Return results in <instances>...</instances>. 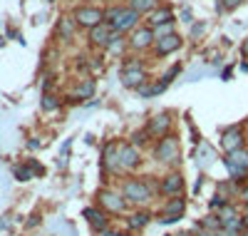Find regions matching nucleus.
Masks as SVG:
<instances>
[{"label":"nucleus","instance_id":"obj_1","mask_svg":"<svg viewBox=\"0 0 248 236\" xmlns=\"http://www.w3.org/2000/svg\"><path fill=\"white\" fill-rule=\"evenodd\" d=\"M105 23H109L112 30L119 35H129L137 25H141V15L132 10L127 3H117V5L105 8Z\"/></svg>","mask_w":248,"mask_h":236},{"label":"nucleus","instance_id":"obj_2","mask_svg":"<svg viewBox=\"0 0 248 236\" xmlns=\"http://www.w3.org/2000/svg\"><path fill=\"white\" fill-rule=\"evenodd\" d=\"M119 191L124 194V199H127L129 204H147L154 197L156 186H154L152 179H127Z\"/></svg>","mask_w":248,"mask_h":236},{"label":"nucleus","instance_id":"obj_3","mask_svg":"<svg viewBox=\"0 0 248 236\" xmlns=\"http://www.w3.org/2000/svg\"><path fill=\"white\" fill-rule=\"evenodd\" d=\"M154 159L161 164H179L181 162V147L176 135H167L154 142Z\"/></svg>","mask_w":248,"mask_h":236},{"label":"nucleus","instance_id":"obj_4","mask_svg":"<svg viewBox=\"0 0 248 236\" xmlns=\"http://www.w3.org/2000/svg\"><path fill=\"white\" fill-rule=\"evenodd\" d=\"M223 164L229 169V174L236 184H243L248 179V147H241L236 152L226 154L223 157Z\"/></svg>","mask_w":248,"mask_h":236},{"label":"nucleus","instance_id":"obj_5","mask_svg":"<svg viewBox=\"0 0 248 236\" xmlns=\"http://www.w3.org/2000/svg\"><path fill=\"white\" fill-rule=\"evenodd\" d=\"M156 42V35L154 30L144 23V25H137L129 35H127V45H129V52L134 55H141V52H149Z\"/></svg>","mask_w":248,"mask_h":236},{"label":"nucleus","instance_id":"obj_6","mask_svg":"<svg viewBox=\"0 0 248 236\" xmlns=\"http://www.w3.org/2000/svg\"><path fill=\"white\" fill-rule=\"evenodd\" d=\"M72 17H75L77 28L92 30V28H97L99 23H105V10L97 8V5H79V8L72 13Z\"/></svg>","mask_w":248,"mask_h":236},{"label":"nucleus","instance_id":"obj_7","mask_svg":"<svg viewBox=\"0 0 248 236\" xmlns=\"http://www.w3.org/2000/svg\"><path fill=\"white\" fill-rule=\"evenodd\" d=\"M97 202H99V209H105L107 214H124L127 204H129L122 191H117V189H102L97 194Z\"/></svg>","mask_w":248,"mask_h":236},{"label":"nucleus","instance_id":"obj_8","mask_svg":"<svg viewBox=\"0 0 248 236\" xmlns=\"http://www.w3.org/2000/svg\"><path fill=\"white\" fill-rule=\"evenodd\" d=\"M184 214H186V197L179 194V197H169L167 202H164L161 206V219L159 224H176L179 219H184Z\"/></svg>","mask_w":248,"mask_h":236},{"label":"nucleus","instance_id":"obj_9","mask_svg":"<svg viewBox=\"0 0 248 236\" xmlns=\"http://www.w3.org/2000/svg\"><path fill=\"white\" fill-rule=\"evenodd\" d=\"M246 147V135H243V127L241 124H231L226 127V130H221V149L223 154H231L236 152V149Z\"/></svg>","mask_w":248,"mask_h":236},{"label":"nucleus","instance_id":"obj_10","mask_svg":"<svg viewBox=\"0 0 248 236\" xmlns=\"http://www.w3.org/2000/svg\"><path fill=\"white\" fill-rule=\"evenodd\" d=\"M171 127H174L171 112H159V115H154V117L147 122V127H144V130L152 135V139H161V137L171 135Z\"/></svg>","mask_w":248,"mask_h":236},{"label":"nucleus","instance_id":"obj_11","mask_svg":"<svg viewBox=\"0 0 248 236\" xmlns=\"http://www.w3.org/2000/svg\"><path fill=\"white\" fill-rule=\"evenodd\" d=\"M119 82L124 90H139L144 82H149V72L147 67H122Z\"/></svg>","mask_w":248,"mask_h":236},{"label":"nucleus","instance_id":"obj_12","mask_svg":"<svg viewBox=\"0 0 248 236\" xmlns=\"http://www.w3.org/2000/svg\"><path fill=\"white\" fill-rule=\"evenodd\" d=\"M119 164L124 171H137L141 167V152L132 142H119Z\"/></svg>","mask_w":248,"mask_h":236},{"label":"nucleus","instance_id":"obj_13","mask_svg":"<svg viewBox=\"0 0 248 236\" xmlns=\"http://www.w3.org/2000/svg\"><path fill=\"white\" fill-rule=\"evenodd\" d=\"M181 48H184V37L179 33H174V35H167V37H159L154 42L152 52H154V57H169V55L179 52Z\"/></svg>","mask_w":248,"mask_h":236},{"label":"nucleus","instance_id":"obj_14","mask_svg":"<svg viewBox=\"0 0 248 236\" xmlns=\"http://www.w3.org/2000/svg\"><path fill=\"white\" fill-rule=\"evenodd\" d=\"M102 171L109 174H122V164H119V142H107L102 149Z\"/></svg>","mask_w":248,"mask_h":236},{"label":"nucleus","instance_id":"obj_15","mask_svg":"<svg viewBox=\"0 0 248 236\" xmlns=\"http://www.w3.org/2000/svg\"><path fill=\"white\" fill-rule=\"evenodd\" d=\"M159 194L161 197H179V194H184V174L181 171H169V174L159 182Z\"/></svg>","mask_w":248,"mask_h":236},{"label":"nucleus","instance_id":"obj_16","mask_svg":"<svg viewBox=\"0 0 248 236\" xmlns=\"http://www.w3.org/2000/svg\"><path fill=\"white\" fill-rule=\"evenodd\" d=\"M90 33V45L92 48H97V50H107V45L112 42V35H114V30H112V25L109 23H99L97 28H92V30H87Z\"/></svg>","mask_w":248,"mask_h":236},{"label":"nucleus","instance_id":"obj_17","mask_svg":"<svg viewBox=\"0 0 248 236\" xmlns=\"http://www.w3.org/2000/svg\"><path fill=\"white\" fill-rule=\"evenodd\" d=\"M82 217H85V219L90 221V226H92L97 234H102L105 229H109L107 211H105V209H99V206H87L85 211H82Z\"/></svg>","mask_w":248,"mask_h":236},{"label":"nucleus","instance_id":"obj_18","mask_svg":"<svg viewBox=\"0 0 248 236\" xmlns=\"http://www.w3.org/2000/svg\"><path fill=\"white\" fill-rule=\"evenodd\" d=\"M149 28H156V25H164V23H176V15H174V8L171 5H159L154 13L147 15V20H144Z\"/></svg>","mask_w":248,"mask_h":236},{"label":"nucleus","instance_id":"obj_19","mask_svg":"<svg viewBox=\"0 0 248 236\" xmlns=\"http://www.w3.org/2000/svg\"><path fill=\"white\" fill-rule=\"evenodd\" d=\"M97 92V82L92 77H82L77 84H75V90H72V100L75 102H82V100H92Z\"/></svg>","mask_w":248,"mask_h":236},{"label":"nucleus","instance_id":"obj_20","mask_svg":"<svg viewBox=\"0 0 248 236\" xmlns=\"http://www.w3.org/2000/svg\"><path fill=\"white\" fill-rule=\"evenodd\" d=\"M194 157H196V162H199V169H209V167L216 162V149H214L209 142H199Z\"/></svg>","mask_w":248,"mask_h":236},{"label":"nucleus","instance_id":"obj_21","mask_svg":"<svg viewBox=\"0 0 248 236\" xmlns=\"http://www.w3.org/2000/svg\"><path fill=\"white\" fill-rule=\"evenodd\" d=\"M167 87H169V84H164L161 80H149V82H144L137 92H139L141 100H154V97H159V95L167 92Z\"/></svg>","mask_w":248,"mask_h":236},{"label":"nucleus","instance_id":"obj_22","mask_svg":"<svg viewBox=\"0 0 248 236\" xmlns=\"http://www.w3.org/2000/svg\"><path fill=\"white\" fill-rule=\"evenodd\" d=\"M75 30H77L75 17H72V15H62L60 23H57V35H60L62 40H72V37H75Z\"/></svg>","mask_w":248,"mask_h":236},{"label":"nucleus","instance_id":"obj_23","mask_svg":"<svg viewBox=\"0 0 248 236\" xmlns=\"http://www.w3.org/2000/svg\"><path fill=\"white\" fill-rule=\"evenodd\" d=\"M127 5L132 10H137L141 17H147L149 13H154L159 5H161V0H127Z\"/></svg>","mask_w":248,"mask_h":236},{"label":"nucleus","instance_id":"obj_24","mask_svg":"<svg viewBox=\"0 0 248 236\" xmlns=\"http://www.w3.org/2000/svg\"><path fill=\"white\" fill-rule=\"evenodd\" d=\"M149 221H152V214H149L147 209H141V211H134L132 217L127 219V229H129V231H141Z\"/></svg>","mask_w":248,"mask_h":236},{"label":"nucleus","instance_id":"obj_25","mask_svg":"<svg viewBox=\"0 0 248 236\" xmlns=\"http://www.w3.org/2000/svg\"><path fill=\"white\" fill-rule=\"evenodd\" d=\"M127 50H129V45H127V35L114 33V35H112V42L107 45L105 52H109V55H114V57H124V52H127Z\"/></svg>","mask_w":248,"mask_h":236},{"label":"nucleus","instance_id":"obj_26","mask_svg":"<svg viewBox=\"0 0 248 236\" xmlns=\"http://www.w3.org/2000/svg\"><path fill=\"white\" fill-rule=\"evenodd\" d=\"M218 219H221V226H226V224H231L233 219H238L241 217V211H238V206L233 204V202H229V204H223L218 211Z\"/></svg>","mask_w":248,"mask_h":236},{"label":"nucleus","instance_id":"obj_27","mask_svg":"<svg viewBox=\"0 0 248 236\" xmlns=\"http://www.w3.org/2000/svg\"><path fill=\"white\" fill-rule=\"evenodd\" d=\"M199 229H203V231H214V234H218L223 226H221V219H218V214H206V217L199 221Z\"/></svg>","mask_w":248,"mask_h":236},{"label":"nucleus","instance_id":"obj_28","mask_svg":"<svg viewBox=\"0 0 248 236\" xmlns=\"http://www.w3.org/2000/svg\"><path fill=\"white\" fill-rule=\"evenodd\" d=\"M129 142H132V144H134L137 149H141V147H147V144L152 142V135H149L147 130H137V132H132Z\"/></svg>","mask_w":248,"mask_h":236},{"label":"nucleus","instance_id":"obj_29","mask_svg":"<svg viewBox=\"0 0 248 236\" xmlns=\"http://www.w3.org/2000/svg\"><path fill=\"white\" fill-rule=\"evenodd\" d=\"M40 107H43L45 112H55V110H60V97L52 95V92H45V95H43V102H40Z\"/></svg>","mask_w":248,"mask_h":236},{"label":"nucleus","instance_id":"obj_30","mask_svg":"<svg viewBox=\"0 0 248 236\" xmlns=\"http://www.w3.org/2000/svg\"><path fill=\"white\" fill-rule=\"evenodd\" d=\"M181 72H184V65H181V62H176V65H171V67H169L167 72H164L159 80H161L164 84H171V82H174V80H176Z\"/></svg>","mask_w":248,"mask_h":236},{"label":"nucleus","instance_id":"obj_31","mask_svg":"<svg viewBox=\"0 0 248 236\" xmlns=\"http://www.w3.org/2000/svg\"><path fill=\"white\" fill-rule=\"evenodd\" d=\"M206 30H209L206 20H194V23H191V30H189V40H199V37H203Z\"/></svg>","mask_w":248,"mask_h":236},{"label":"nucleus","instance_id":"obj_32","mask_svg":"<svg viewBox=\"0 0 248 236\" xmlns=\"http://www.w3.org/2000/svg\"><path fill=\"white\" fill-rule=\"evenodd\" d=\"M13 174H15V179L17 182H30L35 174H32V169L28 167V164H17L15 169H13Z\"/></svg>","mask_w":248,"mask_h":236},{"label":"nucleus","instance_id":"obj_33","mask_svg":"<svg viewBox=\"0 0 248 236\" xmlns=\"http://www.w3.org/2000/svg\"><path fill=\"white\" fill-rule=\"evenodd\" d=\"M152 30H154V35H156V40H159V37L174 35V33H176V23H164V25H156V28H152Z\"/></svg>","mask_w":248,"mask_h":236},{"label":"nucleus","instance_id":"obj_34","mask_svg":"<svg viewBox=\"0 0 248 236\" xmlns=\"http://www.w3.org/2000/svg\"><path fill=\"white\" fill-rule=\"evenodd\" d=\"M201 75H206V70H203V67H191L189 72L184 75V80H186V82H196Z\"/></svg>","mask_w":248,"mask_h":236},{"label":"nucleus","instance_id":"obj_35","mask_svg":"<svg viewBox=\"0 0 248 236\" xmlns=\"http://www.w3.org/2000/svg\"><path fill=\"white\" fill-rule=\"evenodd\" d=\"M223 204H229V202H226V199H223L221 194H214V197L209 199V206H211V211H218V209H221Z\"/></svg>","mask_w":248,"mask_h":236},{"label":"nucleus","instance_id":"obj_36","mask_svg":"<svg viewBox=\"0 0 248 236\" xmlns=\"http://www.w3.org/2000/svg\"><path fill=\"white\" fill-rule=\"evenodd\" d=\"M246 0H223V13H233L236 8H241Z\"/></svg>","mask_w":248,"mask_h":236},{"label":"nucleus","instance_id":"obj_37","mask_svg":"<svg viewBox=\"0 0 248 236\" xmlns=\"http://www.w3.org/2000/svg\"><path fill=\"white\" fill-rule=\"evenodd\" d=\"M179 20H181V23H186V25H191V23H194L191 8H181V10H179Z\"/></svg>","mask_w":248,"mask_h":236},{"label":"nucleus","instance_id":"obj_38","mask_svg":"<svg viewBox=\"0 0 248 236\" xmlns=\"http://www.w3.org/2000/svg\"><path fill=\"white\" fill-rule=\"evenodd\" d=\"M28 167L32 169V174H45V169H43V167H40V164H37L35 159H28Z\"/></svg>","mask_w":248,"mask_h":236},{"label":"nucleus","instance_id":"obj_39","mask_svg":"<svg viewBox=\"0 0 248 236\" xmlns=\"http://www.w3.org/2000/svg\"><path fill=\"white\" fill-rule=\"evenodd\" d=\"M231 75H233V67H231V65H226V67L221 70V80H231Z\"/></svg>","mask_w":248,"mask_h":236},{"label":"nucleus","instance_id":"obj_40","mask_svg":"<svg viewBox=\"0 0 248 236\" xmlns=\"http://www.w3.org/2000/svg\"><path fill=\"white\" fill-rule=\"evenodd\" d=\"M241 57H243V60H248V37L241 42Z\"/></svg>","mask_w":248,"mask_h":236},{"label":"nucleus","instance_id":"obj_41","mask_svg":"<svg viewBox=\"0 0 248 236\" xmlns=\"http://www.w3.org/2000/svg\"><path fill=\"white\" fill-rule=\"evenodd\" d=\"M238 199H241L243 204H248V184H246V186H241V194H238Z\"/></svg>","mask_w":248,"mask_h":236},{"label":"nucleus","instance_id":"obj_42","mask_svg":"<svg viewBox=\"0 0 248 236\" xmlns=\"http://www.w3.org/2000/svg\"><path fill=\"white\" fill-rule=\"evenodd\" d=\"M241 217H243V224L248 229V204H243V211H241Z\"/></svg>","mask_w":248,"mask_h":236},{"label":"nucleus","instance_id":"obj_43","mask_svg":"<svg viewBox=\"0 0 248 236\" xmlns=\"http://www.w3.org/2000/svg\"><path fill=\"white\" fill-rule=\"evenodd\" d=\"M102 236H122V234L114 231V229H105V231H102Z\"/></svg>","mask_w":248,"mask_h":236},{"label":"nucleus","instance_id":"obj_44","mask_svg":"<svg viewBox=\"0 0 248 236\" xmlns=\"http://www.w3.org/2000/svg\"><path fill=\"white\" fill-rule=\"evenodd\" d=\"M241 72H248V60H241V65H238Z\"/></svg>","mask_w":248,"mask_h":236},{"label":"nucleus","instance_id":"obj_45","mask_svg":"<svg viewBox=\"0 0 248 236\" xmlns=\"http://www.w3.org/2000/svg\"><path fill=\"white\" fill-rule=\"evenodd\" d=\"M201 236H218V234H214V231H203Z\"/></svg>","mask_w":248,"mask_h":236},{"label":"nucleus","instance_id":"obj_46","mask_svg":"<svg viewBox=\"0 0 248 236\" xmlns=\"http://www.w3.org/2000/svg\"><path fill=\"white\" fill-rule=\"evenodd\" d=\"M238 236H248V229H243V231H241V234H238Z\"/></svg>","mask_w":248,"mask_h":236},{"label":"nucleus","instance_id":"obj_47","mask_svg":"<svg viewBox=\"0 0 248 236\" xmlns=\"http://www.w3.org/2000/svg\"><path fill=\"white\" fill-rule=\"evenodd\" d=\"M179 236H191V234H179Z\"/></svg>","mask_w":248,"mask_h":236},{"label":"nucleus","instance_id":"obj_48","mask_svg":"<svg viewBox=\"0 0 248 236\" xmlns=\"http://www.w3.org/2000/svg\"><path fill=\"white\" fill-rule=\"evenodd\" d=\"M246 147H248V135H246Z\"/></svg>","mask_w":248,"mask_h":236},{"label":"nucleus","instance_id":"obj_49","mask_svg":"<svg viewBox=\"0 0 248 236\" xmlns=\"http://www.w3.org/2000/svg\"><path fill=\"white\" fill-rule=\"evenodd\" d=\"M122 236H124V234H122Z\"/></svg>","mask_w":248,"mask_h":236}]
</instances>
